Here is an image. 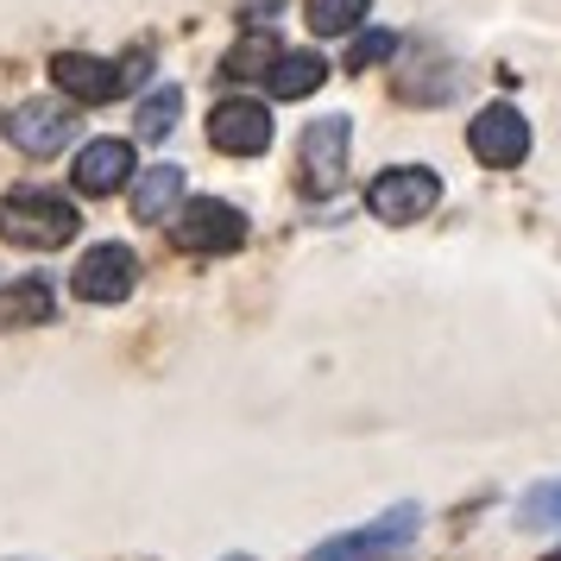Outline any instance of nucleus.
I'll return each instance as SVG.
<instances>
[{"mask_svg": "<svg viewBox=\"0 0 561 561\" xmlns=\"http://www.w3.org/2000/svg\"><path fill=\"white\" fill-rule=\"evenodd\" d=\"M77 203H64L51 190H13L0 196V233L13 247H32V253H51V247H70L77 240Z\"/></svg>", "mask_w": 561, "mask_h": 561, "instance_id": "obj_1", "label": "nucleus"}, {"mask_svg": "<svg viewBox=\"0 0 561 561\" xmlns=\"http://www.w3.org/2000/svg\"><path fill=\"white\" fill-rule=\"evenodd\" d=\"M435 208H442V171H430V164H391L366 183V215L385 228H410Z\"/></svg>", "mask_w": 561, "mask_h": 561, "instance_id": "obj_2", "label": "nucleus"}, {"mask_svg": "<svg viewBox=\"0 0 561 561\" xmlns=\"http://www.w3.org/2000/svg\"><path fill=\"white\" fill-rule=\"evenodd\" d=\"M416 530H423V505H391L385 517L359 524V530H341L329 542H316L304 561H391L416 542Z\"/></svg>", "mask_w": 561, "mask_h": 561, "instance_id": "obj_3", "label": "nucleus"}, {"mask_svg": "<svg viewBox=\"0 0 561 561\" xmlns=\"http://www.w3.org/2000/svg\"><path fill=\"white\" fill-rule=\"evenodd\" d=\"M347 152H354V121H347V114H322V121H309L304 146H297L309 196H329V190H341V178H347Z\"/></svg>", "mask_w": 561, "mask_h": 561, "instance_id": "obj_4", "label": "nucleus"}, {"mask_svg": "<svg viewBox=\"0 0 561 561\" xmlns=\"http://www.w3.org/2000/svg\"><path fill=\"white\" fill-rule=\"evenodd\" d=\"M139 77H146V64H107V57H89V51L51 57V82L64 89V102H114Z\"/></svg>", "mask_w": 561, "mask_h": 561, "instance_id": "obj_5", "label": "nucleus"}, {"mask_svg": "<svg viewBox=\"0 0 561 561\" xmlns=\"http://www.w3.org/2000/svg\"><path fill=\"white\" fill-rule=\"evenodd\" d=\"M467 152L480 158L485 171H517V164L530 158V121H524L511 102L480 107L473 127H467Z\"/></svg>", "mask_w": 561, "mask_h": 561, "instance_id": "obj_6", "label": "nucleus"}, {"mask_svg": "<svg viewBox=\"0 0 561 561\" xmlns=\"http://www.w3.org/2000/svg\"><path fill=\"white\" fill-rule=\"evenodd\" d=\"M272 107L253 102V95H228V102L208 107V146L228 158H259L272 152Z\"/></svg>", "mask_w": 561, "mask_h": 561, "instance_id": "obj_7", "label": "nucleus"}, {"mask_svg": "<svg viewBox=\"0 0 561 561\" xmlns=\"http://www.w3.org/2000/svg\"><path fill=\"white\" fill-rule=\"evenodd\" d=\"M133 284H139V259H133V247H121V240L89 247V253L77 259V272H70V290H77L82 304H127Z\"/></svg>", "mask_w": 561, "mask_h": 561, "instance_id": "obj_8", "label": "nucleus"}, {"mask_svg": "<svg viewBox=\"0 0 561 561\" xmlns=\"http://www.w3.org/2000/svg\"><path fill=\"white\" fill-rule=\"evenodd\" d=\"M70 133H77V107L57 102V95H38V102H20L13 107V121H7V139L20 146L26 158H51L70 146Z\"/></svg>", "mask_w": 561, "mask_h": 561, "instance_id": "obj_9", "label": "nucleus"}, {"mask_svg": "<svg viewBox=\"0 0 561 561\" xmlns=\"http://www.w3.org/2000/svg\"><path fill=\"white\" fill-rule=\"evenodd\" d=\"M178 240L190 253H233L247 240V215L221 196H190V208L178 215Z\"/></svg>", "mask_w": 561, "mask_h": 561, "instance_id": "obj_10", "label": "nucleus"}, {"mask_svg": "<svg viewBox=\"0 0 561 561\" xmlns=\"http://www.w3.org/2000/svg\"><path fill=\"white\" fill-rule=\"evenodd\" d=\"M133 171L139 164H133L127 139H89L77 152V164H70V183H77V196H114Z\"/></svg>", "mask_w": 561, "mask_h": 561, "instance_id": "obj_11", "label": "nucleus"}, {"mask_svg": "<svg viewBox=\"0 0 561 561\" xmlns=\"http://www.w3.org/2000/svg\"><path fill=\"white\" fill-rule=\"evenodd\" d=\"M183 171L178 164H152V171H139L133 178V221H164L171 208H183Z\"/></svg>", "mask_w": 561, "mask_h": 561, "instance_id": "obj_12", "label": "nucleus"}, {"mask_svg": "<svg viewBox=\"0 0 561 561\" xmlns=\"http://www.w3.org/2000/svg\"><path fill=\"white\" fill-rule=\"evenodd\" d=\"M265 82H272L278 102H304V95H316L329 82V57L322 51H278V64H272Z\"/></svg>", "mask_w": 561, "mask_h": 561, "instance_id": "obj_13", "label": "nucleus"}, {"mask_svg": "<svg viewBox=\"0 0 561 561\" xmlns=\"http://www.w3.org/2000/svg\"><path fill=\"white\" fill-rule=\"evenodd\" d=\"M51 284L45 278H20V284H7L0 290V329H32V322H51Z\"/></svg>", "mask_w": 561, "mask_h": 561, "instance_id": "obj_14", "label": "nucleus"}, {"mask_svg": "<svg viewBox=\"0 0 561 561\" xmlns=\"http://www.w3.org/2000/svg\"><path fill=\"white\" fill-rule=\"evenodd\" d=\"M366 13H373V0H309L304 20L316 38H341V32H359L366 26Z\"/></svg>", "mask_w": 561, "mask_h": 561, "instance_id": "obj_15", "label": "nucleus"}, {"mask_svg": "<svg viewBox=\"0 0 561 561\" xmlns=\"http://www.w3.org/2000/svg\"><path fill=\"white\" fill-rule=\"evenodd\" d=\"M278 51H284V45L272 38V32H247V38H240V45L228 51V64H221V70H228L233 82H247V77H272Z\"/></svg>", "mask_w": 561, "mask_h": 561, "instance_id": "obj_16", "label": "nucleus"}, {"mask_svg": "<svg viewBox=\"0 0 561 561\" xmlns=\"http://www.w3.org/2000/svg\"><path fill=\"white\" fill-rule=\"evenodd\" d=\"M178 114H183V89L178 82L152 89V95L139 102V139H171V133H178Z\"/></svg>", "mask_w": 561, "mask_h": 561, "instance_id": "obj_17", "label": "nucleus"}, {"mask_svg": "<svg viewBox=\"0 0 561 561\" xmlns=\"http://www.w3.org/2000/svg\"><path fill=\"white\" fill-rule=\"evenodd\" d=\"M517 524L524 530H542V524H561V480H542L517 499Z\"/></svg>", "mask_w": 561, "mask_h": 561, "instance_id": "obj_18", "label": "nucleus"}, {"mask_svg": "<svg viewBox=\"0 0 561 561\" xmlns=\"http://www.w3.org/2000/svg\"><path fill=\"white\" fill-rule=\"evenodd\" d=\"M398 51V38L391 32H354V45H347V70H373V64H385V57Z\"/></svg>", "mask_w": 561, "mask_h": 561, "instance_id": "obj_19", "label": "nucleus"}, {"mask_svg": "<svg viewBox=\"0 0 561 561\" xmlns=\"http://www.w3.org/2000/svg\"><path fill=\"white\" fill-rule=\"evenodd\" d=\"M259 13H278V0H240V20H259Z\"/></svg>", "mask_w": 561, "mask_h": 561, "instance_id": "obj_20", "label": "nucleus"}, {"mask_svg": "<svg viewBox=\"0 0 561 561\" xmlns=\"http://www.w3.org/2000/svg\"><path fill=\"white\" fill-rule=\"evenodd\" d=\"M549 561H561V549H556V556H549Z\"/></svg>", "mask_w": 561, "mask_h": 561, "instance_id": "obj_21", "label": "nucleus"}, {"mask_svg": "<svg viewBox=\"0 0 561 561\" xmlns=\"http://www.w3.org/2000/svg\"><path fill=\"white\" fill-rule=\"evenodd\" d=\"M240 561H253V556H240Z\"/></svg>", "mask_w": 561, "mask_h": 561, "instance_id": "obj_22", "label": "nucleus"}]
</instances>
